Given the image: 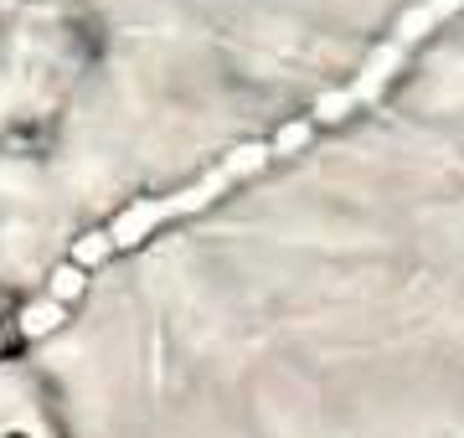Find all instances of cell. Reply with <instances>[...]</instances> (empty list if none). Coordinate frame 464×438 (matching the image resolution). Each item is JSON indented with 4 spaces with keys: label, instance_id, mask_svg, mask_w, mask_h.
<instances>
[{
    "label": "cell",
    "instance_id": "1",
    "mask_svg": "<svg viewBox=\"0 0 464 438\" xmlns=\"http://www.w3.org/2000/svg\"><path fill=\"white\" fill-rule=\"evenodd\" d=\"M315 139V124L310 119H295V124H284V129H274L268 139H253V145H243V150L222 155L201 181L181 186V191H170V196H150V202H134L130 212H119L109 227H99V233H88L78 248H72V269L83 273L93 269V263H103V258H114L119 248H134V243H145L155 227H166V222H181L191 217V212H201V206H212L217 196H227L237 181H248V176H258L264 166H274V160H284V155L304 150Z\"/></svg>",
    "mask_w": 464,
    "mask_h": 438
},
{
    "label": "cell",
    "instance_id": "2",
    "mask_svg": "<svg viewBox=\"0 0 464 438\" xmlns=\"http://www.w3.org/2000/svg\"><path fill=\"white\" fill-rule=\"evenodd\" d=\"M454 11H464V0H418V5H408L398 16V26L387 32V42H382L372 57L362 62V72L351 78L346 88H335V93H325V99L310 109V124H341V119H351V114H362V109H372V103L392 88V78L402 72V62H408V52L423 42V36L439 26V21H449Z\"/></svg>",
    "mask_w": 464,
    "mask_h": 438
},
{
    "label": "cell",
    "instance_id": "3",
    "mask_svg": "<svg viewBox=\"0 0 464 438\" xmlns=\"http://www.w3.org/2000/svg\"><path fill=\"white\" fill-rule=\"evenodd\" d=\"M63 320V309H57V304H32V309H26V315H21V330H26V336H47L52 325Z\"/></svg>",
    "mask_w": 464,
    "mask_h": 438
},
{
    "label": "cell",
    "instance_id": "4",
    "mask_svg": "<svg viewBox=\"0 0 464 438\" xmlns=\"http://www.w3.org/2000/svg\"><path fill=\"white\" fill-rule=\"evenodd\" d=\"M0 346H5V336H0Z\"/></svg>",
    "mask_w": 464,
    "mask_h": 438
}]
</instances>
